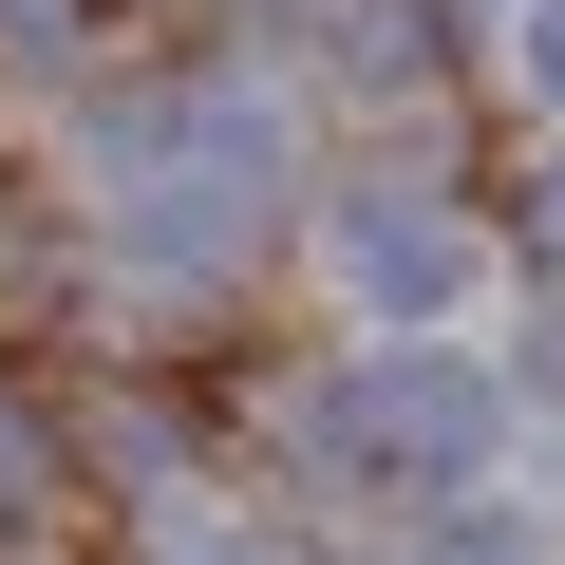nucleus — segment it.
<instances>
[{
  "label": "nucleus",
  "instance_id": "f257e3e1",
  "mask_svg": "<svg viewBox=\"0 0 565 565\" xmlns=\"http://www.w3.org/2000/svg\"><path fill=\"white\" fill-rule=\"evenodd\" d=\"M282 95L264 76H189V95H132L114 132H95V189H114V245L132 264H170V282H207V264H245L264 245V207H282Z\"/></svg>",
  "mask_w": 565,
  "mask_h": 565
},
{
  "label": "nucleus",
  "instance_id": "f03ea898",
  "mask_svg": "<svg viewBox=\"0 0 565 565\" xmlns=\"http://www.w3.org/2000/svg\"><path fill=\"white\" fill-rule=\"evenodd\" d=\"M490 434H509V377L471 340H377L302 396V471H340V490H471Z\"/></svg>",
  "mask_w": 565,
  "mask_h": 565
},
{
  "label": "nucleus",
  "instance_id": "7ed1b4c3",
  "mask_svg": "<svg viewBox=\"0 0 565 565\" xmlns=\"http://www.w3.org/2000/svg\"><path fill=\"white\" fill-rule=\"evenodd\" d=\"M321 282H340L377 340H434V321L471 302V207H434V189H340V207H321Z\"/></svg>",
  "mask_w": 565,
  "mask_h": 565
},
{
  "label": "nucleus",
  "instance_id": "20e7f679",
  "mask_svg": "<svg viewBox=\"0 0 565 565\" xmlns=\"http://www.w3.org/2000/svg\"><path fill=\"white\" fill-rule=\"evenodd\" d=\"M170 565H282V546H245V527H207V509H170Z\"/></svg>",
  "mask_w": 565,
  "mask_h": 565
},
{
  "label": "nucleus",
  "instance_id": "39448f33",
  "mask_svg": "<svg viewBox=\"0 0 565 565\" xmlns=\"http://www.w3.org/2000/svg\"><path fill=\"white\" fill-rule=\"evenodd\" d=\"M527 95L565 114V0H527Z\"/></svg>",
  "mask_w": 565,
  "mask_h": 565
},
{
  "label": "nucleus",
  "instance_id": "423d86ee",
  "mask_svg": "<svg viewBox=\"0 0 565 565\" xmlns=\"http://www.w3.org/2000/svg\"><path fill=\"white\" fill-rule=\"evenodd\" d=\"M546 264H565V189H546Z\"/></svg>",
  "mask_w": 565,
  "mask_h": 565
}]
</instances>
